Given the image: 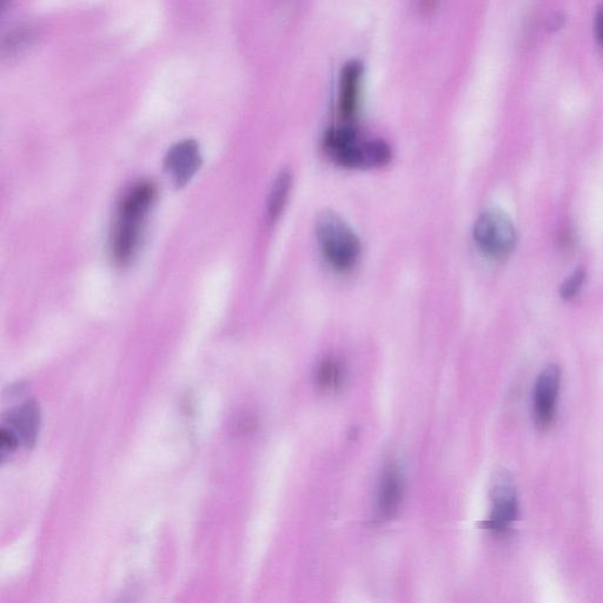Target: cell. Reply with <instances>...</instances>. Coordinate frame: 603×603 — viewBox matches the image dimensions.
Masks as SVG:
<instances>
[{
    "instance_id": "13",
    "label": "cell",
    "mask_w": 603,
    "mask_h": 603,
    "mask_svg": "<svg viewBox=\"0 0 603 603\" xmlns=\"http://www.w3.org/2000/svg\"><path fill=\"white\" fill-rule=\"evenodd\" d=\"M585 280L586 271L583 270V268H579L578 270L574 271V273L569 276L565 282H563L560 289L561 297L565 298V300H571V298L578 295L583 283H585Z\"/></svg>"
},
{
    "instance_id": "6",
    "label": "cell",
    "mask_w": 603,
    "mask_h": 603,
    "mask_svg": "<svg viewBox=\"0 0 603 603\" xmlns=\"http://www.w3.org/2000/svg\"><path fill=\"white\" fill-rule=\"evenodd\" d=\"M561 386V370L556 364L546 367L538 377L534 390L533 416L536 427L546 430L552 426Z\"/></svg>"
},
{
    "instance_id": "1",
    "label": "cell",
    "mask_w": 603,
    "mask_h": 603,
    "mask_svg": "<svg viewBox=\"0 0 603 603\" xmlns=\"http://www.w3.org/2000/svg\"><path fill=\"white\" fill-rule=\"evenodd\" d=\"M154 183L139 182L123 197L111 231V254L115 262L128 264L137 253L142 240L144 223L156 200Z\"/></svg>"
},
{
    "instance_id": "2",
    "label": "cell",
    "mask_w": 603,
    "mask_h": 603,
    "mask_svg": "<svg viewBox=\"0 0 603 603\" xmlns=\"http://www.w3.org/2000/svg\"><path fill=\"white\" fill-rule=\"evenodd\" d=\"M316 237L323 256L334 268L348 270L359 261V237L335 212L324 211L317 217Z\"/></svg>"
},
{
    "instance_id": "11",
    "label": "cell",
    "mask_w": 603,
    "mask_h": 603,
    "mask_svg": "<svg viewBox=\"0 0 603 603\" xmlns=\"http://www.w3.org/2000/svg\"><path fill=\"white\" fill-rule=\"evenodd\" d=\"M344 373L341 363L334 359H324L316 371V386L323 392H334L341 388Z\"/></svg>"
},
{
    "instance_id": "9",
    "label": "cell",
    "mask_w": 603,
    "mask_h": 603,
    "mask_svg": "<svg viewBox=\"0 0 603 603\" xmlns=\"http://www.w3.org/2000/svg\"><path fill=\"white\" fill-rule=\"evenodd\" d=\"M39 423H41V413L35 401L24 403L4 417V427L15 433L19 442L22 441L28 448L36 443Z\"/></svg>"
},
{
    "instance_id": "8",
    "label": "cell",
    "mask_w": 603,
    "mask_h": 603,
    "mask_svg": "<svg viewBox=\"0 0 603 603\" xmlns=\"http://www.w3.org/2000/svg\"><path fill=\"white\" fill-rule=\"evenodd\" d=\"M404 494V481L399 467L389 465L383 470L377 493V516L390 520L399 513Z\"/></svg>"
},
{
    "instance_id": "14",
    "label": "cell",
    "mask_w": 603,
    "mask_h": 603,
    "mask_svg": "<svg viewBox=\"0 0 603 603\" xmlns=\"http://www.w3.org/2000/svg\"><path fill=\"white\" fill-rule=\"evenodd\" d=\"M595 36L596 41H598L599 45L603 49V4L601 5L598 13H596Z\"/></svg>"
},
{
    "instance_id": "15",
    "label": "cell",
    "mask_w": 603,
    "mask_h": 603,
    "mask_svg": "<svg viewBox=\"0 0 603 603\" xmlns=\"http://www.w3.org/2000/svg\"><path fill=\"white\" fill-rule=\"evenodd\" d=\"M12 0H2V9L3 11L6 10V8H8V4L11 3Z\"/></svg>"
},
{
    "instance_id": "4",
    "label": "cell",
    "mask_w": 603,
    "mask_h": 603,
    "mask_svg": "<svg viewBox=\"0 0 603 603\" xmlns=\"http://www.w3.org/2000/svg\"><path fill=\"white\" fill-rule=\"evenodd\" d=\"M474 240L483 254L502 261L512 255L518 236L512 220L505 212L490 209L477 218Z\"/></svg>"
},
{
    "instance_id": "10",
    "label": "cell",
    "mask_w": 603,
    "mask_h": 603,
    "mask_svg": "<svg viewBox=\"0 0 603 603\" xmlns=\"http://www.w3.org/2000/svg\"><path fill=\"white\" fill-rule=\"evenodd\" d=\"M363 68L359 62L344 66L340 79L339 111L344 121L355 116L361 90Z\"/></svg>"
},
{
    "instance_id": "3",
    "label": "cell",
    "mask_w": 603,
    "mask_h": 603,
    "mask_svg": "<svg viewBox=\"0 0 603 603\" xmlns=\"http://www.w3.org/2000/svg\"><path fill=\"white\" fill-rule=\"evenodd\" d=\"M326 148L335 161L343 167L370 169L382 167L392 158V150L382 141L360 142L350 127L329 131Z\"/></svg>"
},
{
    "instance_id": "7",
    "label": "cell",
    "mask_w": 603,
    "mask_h": 603,
    "mask_svg": "<svg viewBox=\"0 0 603 603\" xmlns=\"http://www.w3.org/2000/svg\"><path fill=\"white\" fill-rule=\"evenodd\" d=\"M165 170L172 183L178 188L184 187L196 175L202 165L200 147L192 139H185L172 147L165 157Z\"/></svg>"
},
{
    "instance_id": "5",
    "label": "cell",
    "mask_w": 603,
    "mask_h": 603,
    "mask_svg": "<svg viewBox=\"0 0 603 603\" xmlns=\"http://www.w3.org/2000/svg\"><path fill=\"white\" fill-rule=\"evenodd\" d=\"M490 498L493 503L492 513L482 523V527L494 533L506 532L519 515L518 492L513 476L507 470H499L494 475Z\"/></svg>"
},
{
    "instance_id": "12",
    "label": "cell",
    "mask_w": 603,
    "mask_h": 603,
    "mask_svg": "<svg viewBox=\"0 0 603 603\" xmlns=\"http://www.w3.org/2000/svg\"><path fill=\"white\" fill-rule=\"evenodd\" d=\"M291 183H293V181H291V175L288 171L282 172V174L277 177L274 187L270 191L268 201V212L271 220H276L277 217H280L284 207H286Z\"/></svg>"
}]
</instances>
